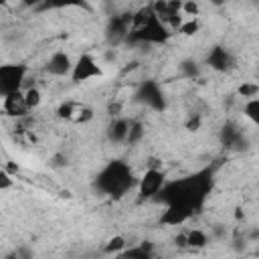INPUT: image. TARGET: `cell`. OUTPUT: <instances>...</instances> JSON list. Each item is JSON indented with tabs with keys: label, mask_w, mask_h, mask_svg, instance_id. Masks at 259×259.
<instances>
[{
	"label": "cell",
	"mask_w": 259,
	"mask_h": 259,
	"mask_svg": "<svg viewBox=\"0 0 259 259\" xmlns=\"http://www.w3.org/2000/svg\"><path fill=\"white\" fill-rule=\"evenodd\" d=\"M257 93H259V85H257L255 81H243V83L237 87V95H239V97H243L245 101L255 99V97H257Z\"/></svg>",
	"instance_id": "9a60e30c"
},
{
	"label": "cell",
	"mask_w": 259,
	"mask_h": 259,
	"mask_svg": "<svg viewBox=\"0 0 259 259\" xmlns=\"http://www.w3.org/2000/svg\"><path fill=\"white\" fill-rule=\"evenodd\" d=\"M47 73L51 77H67L71 75V69H73V61L71 57L65 53V51H55L49 61H47Z\"/></svg>",
	"instance_id": "8992f818"
},
{
	"label": "cell",
	"mask_w": 259,
	"mask_h": 259,
	"mask_svg": "<svg viewBox=\"0 0 259 259\" xmlns=\"http://www.w3.org/2000/svg\"><path fill=\"white\" fill-rule=\"evenodd\" d=\"M103 75L101 65L87 53L79 55L77 61H73V69H71V81L73 83H87L91 79H99Z\"/></svg>",
	"instance_id": "277c9868"
},
{
	"label": "cell",
	"mask_w": 259,
	"mask_h": 259,
	"mask_svg": "<svg viewBox=\"0 0 259 259\" xmlns=\"http://www.w3.org/2000/svg\"><path fill=\"white\" fill-rule=\"evenodd\" d=\"M164 186H166V174L162 168H146L144 174L136 182L138 196L142 200H154L162 192Z\"/></svg>",
	"instance_id": "3957f363"
},
{
	"label": "cell",
	"mask_w": 259,
	"mask_h": 259,
	"mask_svg": "<svg viewBox=\"0 0 259 259\" xmlns=\"http://www.w3.org/2000/svg\"><path fill=\"white\" fill-rule=\"evenodd\" d=\"M202 127V115L200 113H190V117L184 121V130L188 132H198Z\"/></svg>",
	"instance_id": "e0dca14e"
},
{
	"label": "cell",
	"mask_w": 259,
	"mask_h": 259,
	"mask_svg": "<svg viewBox=\"0 0 259 259\" xmlns=\"http://www.w3.org/2000/svg\"><path fill=\"white\" fill-rule=\"evenodd\" d=\"M26 77H28V67L26 65H20V63L0 65V99L8 93L22 91Z\"/></svg>",
	"instance_id": "7a4b0ae2"
},
{
	"label": "cell",
	"mask_w": 259,
	"mask_h": 259,
	"mask_svg": "<svg viewBox=\"0 0 259 259\" xmlns=\"http://www.w3.org/2000/svg\"><path fill=\"white\" fill-rule=\"evenodd\" d=\"M79 105H81L79 101H71V99L63 101V103L57 107V117H59V119H65V121H73L75 115H77Z\"/></svg>",
	"instance_id": "7c38bea8"
},
{
	"label": "cell",
	"mask_w": 259,
	"mask_h": 259,
	"mask_svg": "<svg viewBox=\"0 0 259 259\" xmlns=\"http://www.w3.org/2000/svg\"><path fill=\"white\" fill-rule=\"evenodd\" d=\"M0 109H2V113H6L8 117H14V119H24L30 113L26 107L22 91H14V93L4 95L0 99Z\"/></svg>",
	"instance_id": "5b68a950"
},
{
	"label": "cell",
	"mask_w": 259,
	"mask_h": 259,
	"mask_svg": "<svg viewBox=\"0 0 259 259\" xmlns=\"http://www.w3.org/2000/svg\"><path fill=\"white\" fill-rule=\"evenodd\" d=\"M22 95H24V101H26L28 111H34V109H38L42 105V91L36 85H26L22 89Z\"/></svg>",
	"instance_id": "30bf717a"
},
{
	"label": "cell",
	"mask_w": 259,
	"mask_h": 259,
	"mask_svg": "<svg viewBox=\"0 0 259 259\" xmlns=\"http://www.w3.org/2000/svg\"><path fill=\"white\" fill-rule=\"evenodd\" d=\"M208 65L214 69V71H229L233 65H235V57L231 55V51L229 49H225V47H214V49H210V53H208Z\"/></svg>",
	"instance_id": "52a82bcc"
},
{
	"label": "cell",
	"mask_w": 259,
	"mask_h": 259,
	"mask_svg": "<svg viewBox=\"0 0 259 259\" xmlns=\"http://www.w3.org/2000/svg\"><path fill=\"white\" fill-rule=\"evenodd\" d=\"M184 233H186V247L188 249L200 251V249L208 247V243H210L208 241V233L202 231V229H198V227H192V229H188Z\"/></svg>",
	"instance_id": "9c48e42d"
},
{
	"label": "cell",
	"mask_w": 259,
	"mask_h": 259,
	"mask_svg": "<svg viewBox=\"0 0 259 259\" xmlns=\"http://www.w3.org/2000/svg\"><path fill=\"white\" fill-rule=\"evenodd\" d=\"M127 132H130V121L125 117H113V121L109 123L107 136H109V140L113 144H125Z\"/></svg>",
	"instance_id": "ba28073f"
},
{
	"label": "cell",
	"mask_w": 259,
	"mask_h": 259,
	"mask_svg": "<svg viewBox=\"0 0 259 259\" xmlns=\"http://www.w3.org/2000/svg\"><path fill=\"white\" fill-rule=\"evenodd\" d=\"M97 182H99V188H101L103 192L111 194V196H113V194H115V196H121L123 192H127V188L136 186V180H134V176H132L130 166H125V164L119 162V160L111 162V164L99 174Z\"/></svg>",
	"instance_id": "6da1fadb"
},
{
	"label": "cell",
	"mask_w": 259,
	"mask_h": 259,
	"mask_svg": "<svg viewBox=\"0 0 259 259\" xmlns=\"http://www.w3.org/2000/svg\"><path fill=\"white\" fill-rule=\"evenodd\" d=\"M180 14H182V18H184V16H188V18H198V16H200V4H198V2H182Z\"/></svg>",
	"instance_id": "2e32d148"
},
{
	"label": "cell",
	"mask_w": 259,
	"mask_h": 259,
	"mask_svg": "<svg viewBox=\"0 0 259 259\" xmlns=\"http://www.w3.org/2000/svg\"><path fill=\"white\" fill-rule=\"evenodd\" d=\"M243 117H247L253 125L259 123V97L249 99V101L243 103Z\"/></svg>",
	"instance_id": "4fadbf2b"
},
{
	"label": "cell",
	"mask_w": 259,
	"mask_h": 259,
	"mask_svg": "<svg viewBox=\"0 0 259 259\" xmlns=\"http://www.w3.org/2000/svg\"><path fill=\"white\" fill-rule=\"evenodd\" d=\"M10 188H14V176L8 174L4 168H0V192H6Z\"/></svg>",
	"instance_id": "ac0fdd59"
},
{
	"label": "cell",
	"mask_w": 259,
	"mask_h": 259,
	"mask_svg": "<svg viewBox=\"0 0 259 259\" xmlns=\"http://www.w3.org/2000/svg\"><path fill=\"white\" fill-rule=\"evenodd\" d=\"M127 249V239L123 235H113L107 239V243L103 245V253L105 255H119Z\"/></svg>",
	"instance_id": "8fae6325"
},
{
	"label": "cell",
	"mask_w": 259,
	"mask_h": 259,
	"mask_svg": "<svg viewBox=\"0 0 259 259\" xmlns=\"http://www.w3.org/2000/svg\"><path fill=\"white\" fill-rule=\"evenodd\" d=\"M198 32H200V20L198 18H186V20H182L176 34H182V36L190 38V36H196Z\"/></svg>",
	"instance_id": "5bb4252c"
}]
</instances>
